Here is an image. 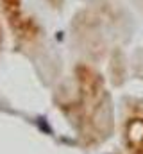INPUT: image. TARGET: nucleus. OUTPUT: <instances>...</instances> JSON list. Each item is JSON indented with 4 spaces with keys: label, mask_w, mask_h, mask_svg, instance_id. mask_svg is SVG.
<instances>
[{
    "label": "nucleus",
    "mask_w": 143,
    "mask_h": 154,
    "mask_svg": "<svg viewBox=\"0 0 143 154\" xmlns=\"http://www.w3.org/2000/svg\"><path fill=\"white\" fill-rule=\"evenodd\" d=\"M0 7L14 39L20 45H34L39 38V29L38 23L23 11L22 0H0Z\"/></svg>",
    "instance_id": "2"
},
{
    "label": "nucleus",
    "mask_w": 143,
    "mask_h": 154,
    "mask_svg": "<svg viewBox=\"0 0 143 154\" xmlns=\"http://www.w3.org/2000/svg\"><path fill=\"white\" fill-rule=\"evenodd\" d=\"M0 47H2V31H0Z\"/></svg>",
    "instance_id": "5"
},
{
    "label": "nucleus",
    "mask_w": 143,
    "mask_h": 154,
    "mask_svg": "<svg viewBox=\"0 0 143 154\" xmlns=\"http://www.w3.org/2000/svg\"><path fill=\"white\" fill-rule=\"evenodd\" d=\"M54 7H59V4H63V0H48Z\"/></svg>",
    "instance_id": "4"
},
{
    "label": "nucleus",
    "mask_w": 143,
    "mask_h": 154,
    "mask_svg": "<svg viewBox=\"0 0 143 154\" xmlns=\"http://www.w3.org/2000/svg\"><path fill=\"white\" fill-rule=\"evenodd\" d=\"M75 100L73 118L81 138L88 145H97L106 140L113 129L111 99L106 82L91 66L81 65L75 70Z\"/></svg>",
    "instance_id": "1"
},
{
    "label": "nucleus",
    "mask_w": 143,
    "mask_h": 154,
    "mask_svg": "<svg viewBox=\"0 0 143 154\" xmlns=\"http://www.w3.org/2000/svg\"><path fill=\"white\" fill-rule=\"evenodd\" d=\"M122 131L127 152L143 154V104L127 106Z\"/></svg>",
    "instance_id": "3"
}]
</instances>
